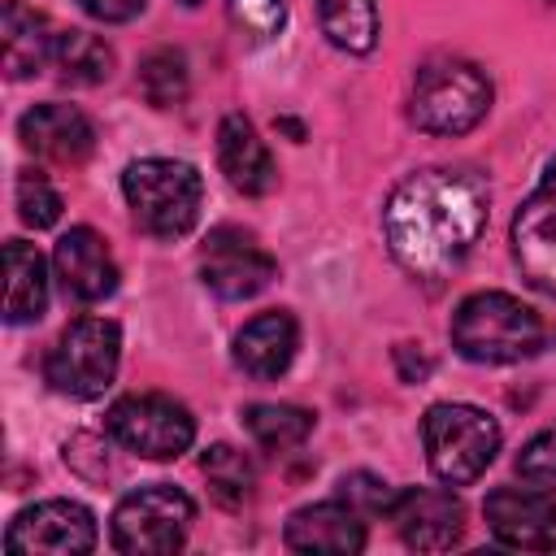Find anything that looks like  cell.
Listing matches in <instances>:
<instances>
[{
	"label": "cell",
	"instance_id": "2e32d148",
	"mask_svg": "<svg viewBox=\"0 0 556 556\" xmlns=\"http://www.w3.org/2000/svg\"><path fill=\"white\" fill-rule=\"evenodd\" d=\"M217 161H222V174L230 178V187L243 191V195H265L278 182L274 156H269L265 139L256 135V126L243 113H226L222 117V126H217Z\"/></svg>",
	"mask_w": 556,
	"mask_h": 556
},
{
	"label": "cell",
	"instance_id": "d4e9b609",
	"mask_svg": "<svg viewBox=\"0 0 556 556\" xmlns=\"http://www.w3.org/2000/svg\"><path fill=\"white\" fill-rule=\"evenodd\" d=\"M139 91L152 109H174L187 96V56L178 48H156L139 61Z\"/></svg>",
	"mask_w": 556,
	"mask_h": 556
},
{
	"label": "cell",
	"instance_id": "e0dca14e",
	"mask_svg": "<svg viewBox=\"0 0 556 556\" xmlns=\"http://www.w3.org/2000/svg\"><path fill=\"white\" fill-rule=\"evenodd\" d=\"M295 348H300V326L291 313L274 308V313H261L252 317L239 334H235V365L248 374V378H278L291 369L295 361Z\"/></svg>",
	"mask_w": 556,
	"mask_h": 556
},
{
	"label": "cell",
	"instance_id": "9a60e30c",
	"mask_svg": "<svg viewBox=\"0 0 556 556\" xmlns=\"http://www.w3.org/2000/svg\"><path fill=\"white\" fill-rule=\"evenodd\" d=\"M17 135L35 156L56 165H78L96 148V126L74 104H35L30 113H22Z\"/></svg>",
	"mask_w": 556,
	"mask_h": 556
},
{
	"label": "cell",
	"instance_id": "603a6c76",
	"mask_svg": "<svg viewBox=\"0 0 556 556\" xmlns=\"http://www.w3.org/2000/svg\"><path fill=\"white\" fill-rule=\"evenodd\" d=\"M52 65L70 83H104L113 74V48L91 30H61L52 48Z\"/></svg>",
	"mask_w": 556,
	"mask_h": 556
},
{
	"label": "cell",
	"instance_id": "30bf717a",
	"mask_svg": "<svg viewBox=\"0 0 556 556\" xmlns=\"http://www.w3.org/2000/svg\"><path fill=\"white\" fill-rule=\"evenodd\" d=\"M4 547L30 556H83L96 547V517L78 500H43L13 517Z\"/></svg>",
	"mask_w": 556,
	"mask_h": 556
},
{
	"label": "cell",
	"instance_id": "ffe728a7",
	"mask_svg": "<svg viewBox=\"0 0 556 556\" xmlns=\"http://www.w3.org/2000/svg\"><path fill=\"white\" fill-rule=\"evenodd\" d=\"M4 321L13 326H26V321H39L43 308H48V269H43V256L22 243V239H9L4 243Z\"/></svg>",
	"mask_w": 556,
	"mask_h": 556
},
{
	"label": "cell",
	"instance_id": "8992f818",
	"mask_svg": "<svg viewBox=\"0 0 556 556\" xmlns=\"http://www.w3.org/2000/svg\"><path fill=\"white\" fill-rule=\"evenodd\" d=\"M117 361H122V330L117 321L109 317H78L74 326L61 330L56 348L48 352V382L61 391V395H74V400H96L109 391L113 374H117Z\"/></svg>",
	"mask_w": 556,
	"mask_h": 556
},
{
	"label": "cell",
	"instance_id": "d6986e66",
	"mask_svg": "<svg viewBox=\"0 0 556 556\" xmlns=\"http://www.w3.org/2000/svg\"><path fill=\"white\" fill-rule=\"evenodd\" d=\"M0 48H4V74H9V78H30V74H39L43 61H52L56 30H52L48 17L35 13L30 4L9 0V4H4V35H0Z\"/></svg>",
	"mask_w": 556,
	"mask_h": 556
},
{
	"label": "cell",
	"instance_id": "4316f807",
	"mask_svg": "<svg viewBox=\"0 0 556 556\" xmlns=\"http://www.w3.org/2000/svg\"><path fill=\"white\" fill-rule=\"evenodd\" d=\"M17 213H22L26 226L48 230V226L61 217V195H56V187H52L43 174L26 169V174L17 178Z\"/></svg>",
	"mask_w": 556,
	"mask_h": 556
},
{
	"label": "cell",
	"instance_id": "9c48e42d",
	"mask_svg": "<svg viewBox=\"0 0 556 556\" xmlns=\"http://www.w3.org/2000/svg\"><path fill=\"white\" fill-rule=\"evenodd\" d=\"M278 274V261L243 230L217 226L200 248V278L222 300H252Z\"/></svg>",
	"mask_w": 556,
	"mask_h": 556
},
{
	"label": "cell",
	"instance_id": "6da1fadb",
	"mask_svg": "<svg viewBox=\"0 0 556 556\" xmlns=\"http://www.w3.org/2000/svg\"><path fill=\"white\" fill-rule=\"evenodd\" d=\"M486 226V187L482 178L465 169H417L408 174L387 208H382V230L391 243V256L417 274V278H447L478 243Z\"/></svg>",
	"mask_w": 556,
	"mask_h": 556
},
{
	"label": "cell",
	"instance_id": "cb8c5ba5",
	"mask_svg": "<svg viewBox=\"0 0 556 556\" xmlns=\"http://www.w3.org/2000/svg\"><path fill=\"white\" fill-rule=\"evenodd\" d=\"M200 469H204V478H208L217 504L239 508L243 500H252L256 469H252V460H248L239 447H230V443H213V447L200 456Z\"/></svg>",
	"mask_w": 556,
	"mask_h": 556
},
{
	"label": "cell",
	"instance_id": "3957f363",
	"mask_svg": "<svg viewBox=\"0 0 556 556\" xmlns=\"http://www.w3.org/2000/svg\"><path fill=\"white\" fill-rule=\"evenodd\" d=\"M122 191H126V204H130L139 230H148L156 239L187 235L195 226L200 200H204L200 169L187 161H169V156H143V161L126 165Z\"/></svg>",
	"mask_w": 556,
	"mask_h": 556
},
{
	"label": "cell",
	"instance_id": "83f0119b",
	"mask_svg": "<svg viewBox=\"0 0 556 556\" xmlns=\"http://www.w3.org/2000/svg\"><path fill=\"white\" fill-rule=\"evenodd\" d=\"M339 500L343 504H352L361 517H391V508H395V486H387L378 473H348L343 482H339Z\"/></svg>",
	"mask_w": 556,
	"mask_h": 556
},
{
	"label": "cell",
	"instance_id": "4fadbf2b",
	"mask_svg": "<svg viewBox=\"0 0 556 556\" xmlns=\"http://www.w3.org/2000/svg\"><path fill=\"white\" fill-rule=\"evenodd\" d=\"M513 256L521 278L543 291L556 295V187L534 191L517 217H513Z\"/></svg>",
	"mask_w": 556,
	"mask_h": 556
},
{
	"label": "cell",
	"instance_id": "f1b7e54d",
	"mask_svg": "<svg viewBox=\"0 0 556 556\" xmlns=\"http://www.w3.org/2000/svg\"><path fill=\"white\" fill-rule=\"evenodd\" d=\"M517 473L539 491H556V430H543L521 447Z\"/></svg>",
	"mask_w": 556,
	"mask_h": 556
},
{
	"label": "cell",
	"instance_id": "8fae6325",
	"mask_svg": "<svg viewBox=\"0 0 556 556\" xmlns=\"http://www.w3.org/2000/svg\"><path fill=\"white\" fill-rule=\"evenodd\" d=\"M400 539L417 552H447L465 530V504L443 486H408L395 491L391 517Z\"/></svg>",
	"mask_w": 556,
	"mask_h": 556
},
{
	"label": "cell",
	"instance_id": "7a4b0ae2",
	"mask_svg": "<svg viewBox=\"0 0 556 556\" xmlns=\"http://www.w3.org/2000/svg\"><path fill=\"white\" fill-rule=\"evenodd\" d=\"M452 348L478 365H513L543 348V321L508 291H478L452 317Z\"/></svg>",
	"mask_w": 556,
	"mask_h": 556
},
{
	"label": "cell",
	"instance_id": "1f68e13d",
	"mask_svg": "<svg viewBox=\"0 0 556 556\" xmlns=\"http://www.w3.org/2000/svg\"><path fill=\"white\" fill-rule=\"evenodd\" d=\"M182 4H200V0H182Z\"/></svg>",
	"mask_w": 556,
	"mask_h": 556
},
{
	"label": "cell",
	"instance_id": "ba28073f",
	"mask_svg": "<svg viewBox=\"0 0 556 556\" xmlns=\"http://www.w3.org/2000/svg\"><path fill=\"white\" fill-rule=\"evenodd\" d=\"M104 426H109V434H113L126 452L148 456V460L182 456V452L191 447V439H195V421H191V413H187L178 400L156 395V391L117 400V404L109 408Z\"/></svg>",
	"mask_w": 556,
	"mask_h": 556
},
{
	"label": "cell",
	"instance_id": "7402d4cb",
	"mask_svg": "<svg viewBox=\"0 0 556 556\" xmlns=\"http://www.w3.org/2000/svg\"><path fill=\"white\" fill-rule=\"evenodd\" d=\"M243 426L265 452H287L313 434V413L300 404H248Z\"/></svg>",
	"mask_w": 556,
	"mask_h": 556
},
{
	"label": "cell",
	"instance_id": "4dcf8cb0",
	"mask_svg": "<svg viewBox=\"0 0 556 556\" xmlns=\"http://www.w3.org/2000/svg\"><path fill=\"white\" fill-rule=\"evenodd\" d=\"M395 365H400V378L404 382H421L434 369V361L421 352V343H400L395 348Z\"/></svg>",
	"mask_w": 556,
	"mask_h": 556
},
{
	"label": "cell",
	"instance_id": "52a82bcc",
	"mask_svg": "<svg viewBox=\"0 0 556 556\" xmlns=\"http://www.w3.org/2000/svg\"><path fill=\"white\" fill-rule=\"evenodd\" d=\"M191 521H195L191 495L169 482H152L130 491L113 508V547L126 556H165L182 547Z\"/></svg>",
	"mask_w": 556,
	"mask_h": 556
},
{
	"label": "cell",
	"instance_id": "484cf974",
	"mask_svg": "<svg viewBox=\"0 0 556 556\" xmlns=\"http://www.w3.org/2000/svg\"><path fill=\"white\" fill-rule=\"evenodd\" d=\"M230 22L252 43H269L287 26V0H226Z\"/></svg>",
	"mask_w": 556,
	"mask_h": 556
},
{
	"label": "cell",
	"instance_id": "5bb4252c",
	"mask_svg": "<svg viewBox=\"0 0 556 556\" xmlns=\"http://www.w3.org/2000/svg\"><path fill=\"white\" fill-rule=\"evenodd\" d=\"M52 265H56V278L61 287L83 300V304H96L104 295L117 291V261L109 252V243L91 230V226H74L56 239V252H52Z\"/></svg>",
	"mask_w": 556,
	"mask_h": 556
},
{
	"label": "cell",
	"instance_id": "5b68a950",
	"mask_svg": "<svg viewBox=\"0 0 556 556\" xmlns=\"http://www.w3.org/2000/svg\"><path fill=\"white\" fill-rule=\"evenodd\" d=\"M421 443L434 478L447 486H465L495 460L500 426L473 404H434L421 417Z\"/></svg>",
	"mask_w": 556,
	"mask_h": 556
},
{
	"label": "cell",
	"instance_id": "277c9868",
	"mask_svg": "<svg viewBox=\"0 0 556 556\" xmlns=\"http://www.w3.org/2000/svg\"><path fill=\"white\" fill-rule=\"evenodd\" d=\"M491 109V83L478 65L456 56H434L417 70L408 117L426 135H465Z\"/></svg>",
	"mask_w": 556,
	"mask_h": 556
},
{
	"label": "cell",
	"instance_id": "ac0fdd59",
	"mask_svg": "<svg viewBox=\"0 0 556 556\" xmlns=\"http://www.w3.org/2000/svg\"><path fill=\"white\" fill-rule=\"evenodd\" d=\"M282 539L291 552H361L365 547V517L343 500L313 504V508L291 513Z\"/></svg>",
	"mask_w": 556,
	"mask_h": 556
},
{
	"label": "cell",
	"instance_id": "44dd1931",
	"mask_svg": "<svg viewBox=\"0 0 556 556\" xmlns=\"http://www.w3.org/2000/svg\"><path fill=\"white\" fill-rule=\"evenodd\" d=\"M321 30L343 52H374L378 43V0H317Z\"/></svg>",
	"mask_w": 556,
	"mask_h": 556
},
{
	"label": "cell",
	"instance_id": "f546056e",
	"mask_svg": "<svg viewBox=\"0 0 556 556\" xmlns=\"http://www.w3.org/2000/svg\"><path fill=\"white\" fill-rule=\"evenodd\" d=\"M83 13H91L96 22H130L135 13H143L148 0H78Z\"/></svg>",
	"mask_w": 556,
	"mask_h": 556
},
{
	"label": "cell",
	"instance_id": "7c38bea8",
	"mask_svg": "<svg viewBox=\"0 0 556 556\" xmlns=\"http://www.w3.org/2000/svg\"><path fill=\"white\" fill-rule=\"evenodd\" d=\"M491 534L504 547L521 552H552L556 547V504L543 491H521V486H500L482 504Z\"/></svg>",
	"mask_w": 556,
	"mask_h": 556
}]
</instances>
